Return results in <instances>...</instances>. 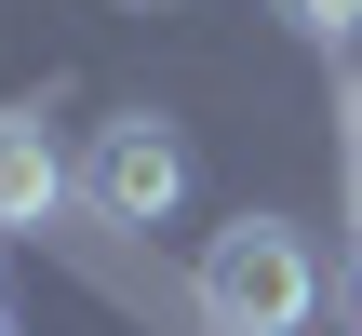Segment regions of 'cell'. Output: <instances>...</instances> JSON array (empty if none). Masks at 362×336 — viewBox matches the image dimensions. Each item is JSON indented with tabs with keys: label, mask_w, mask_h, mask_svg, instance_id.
<instances>
[{
	"label": "cell",
	"mask_w": 362,
	"mask_h": 336,
	"mask_svg": "<svg viewBox=\"0 0 362 336\" xmlns=\"http://www.w3.org/2000/svg\"><path fill=\"white\" fill-rule=\"evenodd\" d=\"M336 310H349V336H362V242H349V283H336Z\"/></svg>",
	"instance_id": "6"
},
{
	"label": "cell",
	"mask_w": 362,
	"mask_h": 336,
	"mask_svg": "<svg viewBox=\"0 0 362 336\" xmlns=\"http://www.w3.org/2000/svg\"><path fill=\"white\" fill-rule=\"evenodd\" d=\"M349 242H362V162H349Z\"/></svg>",
	"instance_id": "7"
},
{
	"label": "cell",
	"mask_w": 362,
	"mask_h": 336,
	"mask_svg": "<svg viewBox=\"0 0 362 336\" xmlns=\"http://www.w3.org/2000/svg\"><path fill=\"white\" fill-rule=\"evenodd\" d=\"M81 202H94L107 229H161V215L188 202V135H175L161 108L94 121V148H81Z\"/></svg>",
	"instance_id": "2"
},
{
	"label": "cell",
	"mask_w": 362,
	"mask_h": 336,
	"mask_svg": "<svg viewBox=\"0 0 362 336\" xmlns=\"http://www.w3.org/2000/svg\"><path fill=\"white\" fill-rule=\"evenodd\" d=\"M0 323H13V269H0Z\"/></svg>",
	"instance_id": "8"
},
{
	"label": "cell",
	"mask_w": 362,
	"mask_h": 336,
	"mask_svg": "<svg viewBox=\"0 0 362 336\" xmlns=\"http://www.w3.org/2000/svg\"><path fill=\"white\" fill-rule=\"evenodd\" d=\"M0 336H13V323H0Z\"/></svg>",
	"instance_id": "9"
},
{
	"label": "cell",
	"mask_w": 362,
	"mask_h": 336,
	"mask_svg": "<svg viewBox=\"0 0 362 336\" xmlns=\"http://www.w3.org/2000/svg\"><path fill=\"white\" fill-rule=\"evenodd\" d=\"M67 202H81V175L40 135V108H0V229H54Z\"/></svg>",
	"instance_id": "3"
},
{
	"label": "cell",
	"mask_w": 362,
	"mask_h": 336,
	"mask_svg": "<svg viewBox=\"0 0 362 336\" xmlns=\"http://www.w3.org/2000/svg\"><path fill=\"white\" fill-rule=\"evenodd\" d=\"M336 121H349V162H362V54H349V81H336Z\"/></svg>",
	"instance_id": "5"
},
{
	"label": "cell",
	"mask_w": 362,
	"mask_h": 336,
	"mask_svg": "<svg viewBox=\"0 0 362 336\" xmlns=\"http://www.w3.org/2000/svg\"><path fill=\"white\" fill-rule=\"evenodd\" d=\"M269 13H282L296 40H322V54H349V40H362V0H269Z\"/></svg>",
	"instance_id": "4"
},
{
	"label": "cell",
	"mask_w": 362,
	"mask_h": 336,
	"mask_svg": "<svg viewBox=\"0 0 362 336\" xmlns=\"http://www.w3.org/2000/svg\"><path fill=\"white\" fill-rule=\"evenodd\" d=\"M322 310V256H309V229H282V215H228L215 242H202V323L215 336H296Z\"/></svg>",
	"instance_id": "1"
}]
</instances>
